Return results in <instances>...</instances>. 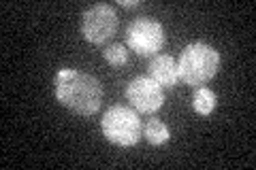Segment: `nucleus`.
Masks as SVG:
<instances>
[{"mask_svg": "<svg viewBox=\"0 0 256 170\" xmlns=\"http://www.w3.org/2000/svg\"><path fill=\"white\" fill-rule=\"evenodd\" d=\"M216 104H218V96H216L210 87H196L194 94H192V109H194L198 115L207 117L216 109Z\"/></svg>", "mask_w": 256, "mask_h": 170, "instance_id": "obj_8", "label": "nucleus"}, {"mask_svg": "<svg viewBox=\"0 0 256 170\" xmlns=\"http://www.w3.org/2000/svg\"><path fill=\"white\" fill-rule=\"evenodd\" d=\"M143 134H146V141H148L150 145H164L166 141L171 139L169 128H166L162 121L156 119V117L148 119L146 128H143Z\"/></svg>", "mask_w": 256, "mask_h": 170, "instance_id": "obj_9", "label": "nucleus"}, {"mask_svg": "<svg viewBox=\"0 0 256 170\" xmlns=\"http://www.w3.org/2000/svg\"><path fill=\"white\" fill-rule=\"evenodd\" d=\"M120 26V17L111 4H94L82 15V34L88 43L105 45L116 36Z\"/></svg>", "mask_w": 256, "mask_h": 170, "instance_id": "obj_5", "label": "nucleus"}, {"mask_svg": "<svg viewBox=\"0 0 256 170\" xmlns=\"http://www.w3.org/2000/svg\"><path fill=\"white\" fill-rule=\"evenodd\" d=\"M102 58H105V62L111 64L114 68H120V66H124V64L128 62V49L124 45H120V43L107 45L105 51H102Z\"/></svg>", "mask_w": 256, "mask_h": 170, "instance_id": "obj_10", "label": "nucleus"}, {"mask_svg": "<svg viewBox=\"0 0 256 170\" xmlns=\"http://www.w3.org/2000/svg\"><path fill=\"white\" fill-rule=\"evenodd\" d=\"M126 43L130 51L143 58H154L166 43V32L162 23L152 17H137L126 30Z\"/></svg>", "mask_w": 256, "mask_h": 170, "instance_id": "obj_4", "label": "nucleus"}, {"mask_svg": "<svg viewBox=\"0 0 256 170\" xmlns=\"http://www.w3.org/2000/svg\"><path fill=\"white\" fill-rule=\"evenodd\" d=\"M126 98L137 113H156L164 104V94L156 81L141 75L126 85Z\"/></svg>", "mask_w": 256, "mask_h": 170, "instance_id": "obj_6", "label": "nucleus"}, {"mask_svg": "<svg viewBox=\"0 0 256 170\" xmlns=\"http://www.w3.org/2000/svg\"><path fill=\"white\" fill-rule=\"evenodd\" d=\"M150 79L156 81L160 87H175L180 81L178 62L171 55H162V53L154 55L150 62Z\"/></svg>", "mask_w": 256, "mask_h": 170, "instance_id": "obj_7", "label": "nucleus"}, {"mask_svg": "<svg viewBox=\"0 0 256 170\" xmlns=\"http://www.w3.org/2000/svg\"><path fill=\"white\" fill-rule=\"evenodd\" d=\"M56 98L62 107L77 113L82 117H90L102 104V85L98 79L75 68H60L54 79Z\"/></svg>", "mask_w": 256, "mask_h": 170, "instance_id": "obj_1", "label": "nucleus"}, {"mask_svg": "<svg viewBox=\"0 0 256 170\" xmlns=\"http://www.w3.org/2000/svg\"><path fill=\"white\" fill-rule=\"evenodd\" d=\"M100 130L109 143L118 145V147H132L141 139L143 126L139 113L134 109L111 107L109 111H105V115L100 119Z\"/></svg>", "mask_w": 256, "mask_h": 170, "instance_id": "obj_3", "label": "nucleus"}, {"mask_svg": "<svg viewBox=\"0 0 256 170\" xmlns=\"http://www.w3.org/2000/svg\"><path fill=\"white\" fill-rule=\"evenodd\" d=\"M220 70V53L207 43H190L180 55V79L190 87H203Z\"/></svg>", "mask_w": 256, "mask_h": 170, "instance_id": "obj_2", "label": "nucleus"}, {"mask_svg": "<svg viewBox=\"0 0 256 170\" xmlns=\"http://www.w3.org/2000/svg\"><path fill=\"white\" fill-rule=\"evenodd\" d=\"M120 6H126V9H134V6H139V0H120Z\"/></svg>", "mask_w": 256, "mask_h": 170, "instance_id": "obj_11", "label": "nucleus"}]
</instances>
